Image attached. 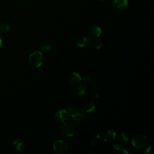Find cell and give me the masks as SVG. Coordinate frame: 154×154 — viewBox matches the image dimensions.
<instances>
[{
	"mask_svg": "<svg viewBox=\"0 0 154 154\" xmlns=\"http://www.w3.org/2000/svg\"><path fill=\"white\" fill-rule=\"evenodd\" d=\"M43 54L42 52L35 51L32 52L29 56V61L31 65L35 68L41 66L43 63Z\"/></svg>",
	"mask_w": 154,
	"mask_h": 154,
	"instance_id": "1",
	"label": "cell"
},
{
	"mask_svg": "<svg viewBox=\"0 0 154 154\" xmlns=\"http://www.w3.org/2000/svg\"><path fill=\"white\" fill-rule=\"evenodd\" d=\"M131 144L136 148H141L147 144V139L145 135L138 134L132 138Z\"/></svg>",
	"mask_w": 154,
	"mask_h": 154,
	"instance_id": "2",
	"label": "cell"
},
{
	"mask_svg": "<svg viewBox=\"0 0 154 154\" xmlns=\"http://www.w3.org/2000/svg\"><path fill=\"white\" fill-rule=\"evenodd\" d=\"M54 150L58 153H66L69 150L68 143L64 141L59 140L54 143L53 144Z\"/></svg>",
	"mask_w": 154,
	"mask_h": 154,
	"instance_id": "3",
	"label": "cell"
},
{
	"mask_svg": "<svg viewBox=\"0 0 154 154\" xmlns=\"http://www.w3.org/2000/svg\"><path fill=\"white\" fill-rule=\"evenodd\" d=\"M61 134L65 137H71L75 134V128L70 123H64L60 129Z\"/></svg>",
	"mask_w": 154,
	"mask_h": 154,
	"instance_id": "4",
	"label": "cell"
},
{
	"mask_svg": "<svg viewBox=\"0 0 154 154\" xmlns=\"http://www.w3.org/2000/svg\"><path fill=\"white\" fill-rule=\"evenodd\" d=\"M84 114L83 111L78 108H74L72 112L70 114V117L72 118V121L74 123H78L84 118Z\"/></svg>",
	"mask_w": 154,
	"mask_h": 154,
	"instance_id": "5",
	"label": "cell"
},
{
	"mask_svg": "<svg viewBox=\"0 0 154 154\" xmlns=\"http://www.w3.org/2000/svg\"><path fill=\"white\" fill-rule=\"evenodd\" d=\"M70 117V114L67 109H60L57 111L55 114V119L60 122L63 123L69 120Z\"/></svg>",
	"mask_w": 154,
	"mask_h": 154,
	"instance_id": "6",
	"label": "cell"
},
{
	"mask_svg": "<svg viewBox=\"0 0 154 154\" xmlns=\"http://www.w3.org/2000/svg\"><path fill=\"white\" fill-rule=\"evenodd\" d=\"M103 139L105 142H111L117 137L116 132L113 130H107L103 134Z\"/></svg>",
	"mask_w": 154,
	"mask_h": 154,
	"instance_id": "7",
	"label": "cell"
},
{
	"mask_svg": "<svg viewBox=\"0 0 154 154\" xmlns=\"http://www.w3.org/2000/svg\"><path fill=\"white\" fill-rule=\"evenodd\" d=\"M112 149H113L114 150L119 151V152H122L123 153H125L127 154L129 153H134L135 151L134 150L129 146H126V147H122L120 145H119V144H114L112 146Z\"/></svg>",
	"mask_w": 154,
	"mask_h": 154,
	"instance_id": "8",
	"label": "cell"
},
{
	"mask_svg": "<svg viewBox=\"0 0 154 154\" xmlns=\"http://www.w3.org/2000/svg\"><path fill=\"white\" fill-rule=\"evenodd\" d=\"M112 5L116 8L124 10L128 6V0H112Z\"/></svg>",
	"mask_w": 154,
	"mask_h": 154,
	"instance_id": "9",
	"label": "cell"
},
{
	"mask_svg": "<svg viewBox=\"0 0 154 154\" xmlns=\"http://www.w3.org/2000/svg\"><path fill=\"white\" fill-rule=\"evenodd\" d=\"M68 81L72 84H75L81 81V75L76 72L70 73L68 76Z\"/></svg>",
	"mask_w": 154,
	"mask_h": 154,
	"instance_id": "10",
	"label": "cell"
},
{
	"mask_svg": "<svg viewBox=\"0 0 154 154\" xmlns=\"http://www.w3.org/2000/svg\"><path fill=\"white\" fill-rule=\"evenodd\" d=\"M101 33H102V29L99 25H93L90 28L89 34L91 37L94 38H98L101 34Z\"/></svg>",
	"mask_w": 154,
	"mask_h": 154,
	"instance_id": "11",
	"label": "cell"
},
{
	"mask_svg": "<svg viewBox=\"0 0 154 154\" xmlns=\"http://www.w3.org/2000/svg\"><path fill=\"white\" fill-rule=\"evenodd\" d=\"M13 147L18 152H22L26 147L25 143L22 139H16L13 143Z\"/></svg>",
	"mask_w": 154,
	"mask_h": 154,
	"instance_id": "12",
	"label": "cell"
},
{
	"mask_svg": "<svg viewBox=\"0 0 154 154\" xmlns=\"http://www.w3.org/2000/svg\"><path fill=\"white\" fill-rule=\"evenodd\" d=\"M90 44V40L88 37L83 35L80 37L76 41V45L79 47L84 48L88 46Z\"/></svg>",
	"mask_w": 154,
	"mask_h": 154,
	"instance_id": "13",
	"label": "cell"
},
{
	"mask_svg": "<svg viewBox=\"0 0 154 154\" xmlns=\"http://www.w3.org/2000/svg\"><path fill=\"white\" fill-rule=\"evenodd\" d=\"M84 108L86 112L87 113L92 112L95 109L94 102H93V101L87 102L84 105Z\"/></svg>",
	"mask_w": 154,
	"mask_h": 154,
	"instance_id": "14",
	"label": "cell"
},
{
	"mask_svg": "<svg viewBox=\"0 0 154 154\" xmlns=\"http://www.w3.org/2000/svg\"><path fill=\"white\" fill-rule=\"evenodd\" d=\"M10 25L5 22H0V34H4L10 31Z\"/></svg>",
	"mask_w": 154,
	"mask_h": 154,
	"instance_id": "15",
	"label": "cell"
},
{
	"mask_svg": "<svg viewBox=\"0 0 154 154\" xmlns=\"http://www.w3.org/2000/svg\"><path fill=\"white\" fill-rule=\"evenodd\" d=\"M119 141L123 143V144H128L129 141V135L125 132H123L122 133H121V134H120L119 137Z\"/></svg>",
	"mask_w": 154,
	"mask_h": 154,
	"instance_id": "16",
	"label": "cell"
},
{
	"mask_svg": "<svg viewBox=\"0 0 154 154\" xmlns=\"http://www.w3.org/2000/svg\"><path fill=\"white\" fill-rule=\"evenodd\" d=\"M87 91V87L85 84H79L76 87V92L78 95H83Z\"/></svg>",
	"mask_w": 154,
	"mask_h": 154,
	"instance_id": "17",
	"label": "cell"
},
{
	"mask_svg": "<svg viewBox=\"0 0 154 154\" xmlns=\"http://www.w3.org/2000/svg\"><path fill=\"white\" fill-rule=\"evenodd\" d=\"M40 49L42 51H45V52H48L51 50L52 49V46L50 43L48 42H43L40 45Z\"/></svg>",
	"mask_w": 154,
	"mask_h": 154,
	"instance_id": "18",
	"label": "cell"
},
{
	"mask_svg": "<svg viewBox=\"0 0 154 154\" xmlns=\"http://www.w3.org/2000/svg\"><path fill=\"white\" fill-rule=\"evenodd\" d=\"M100 135L99 134H94L90 138V144L92 146H94L99 141Z\"/></svg>",
	"mask_w": 154,
	"mask_h": 154,
	"instance_id": "19",
	"label": "cell"
},
{
	"mask_svg": "<svg viewBox=\"0 0 154 154\" xmlns=\"http://www.w3.org/2000/svg\"><path fill=\"white\" fill-rule=\"evenodd\" d=\"M93 47L96 49H100L102 47V42L97 38H96L93 42Z\"/></svg>",
	"mask_w": 154,
	"mask_h": 154,
	"instance_id": "20",
	"label": "cell"
},
{
	"mask_svg": "<svg viewBox=\"0 0 154 154\" xmlns=\"http://www.w3.org/2000/svg\"><path fill=\"white\" fill-rule=\"evenodd\" d=\"M81 81L85 82H90L91 81V78L89 75L81 76Z\"/></svg>",
	"mask_w": 154,
	"mask_h": 154,
	"instance_id": "21",
	"label": "cell"
},
{
	"mask_svg": "<svg viewBox=\"0 0 154 154\" xmlns=\"http://www.w3.org/2000/svg\"><path fill=\"white\" fill-rule=\"evenodd\" d=\"M99 97H100V96H99V94H97V93L94 94L93 95V96H92V100H93V102H97L99 100Z\"/></svg>",
	"mask_w": 154,
	"mask_h": 154,
	"instance_id": "22",
	"label": "cell"
},
{
	"mask_svg": "<svg viewBox=\"0 0 154 154\" xmlns=\"http://www.w3.org/2000/svg\"><path fill=\"white\" fill-rule=\"evenodd\" d=\"M144 153H146V154H150V153H153L152 147H149L147 149H146V150L144 152Z\"/></svg>",
	"mask_w": 154,
	"mask_h": 154,
	"instance_id": "23",
	"label": "cell"
},
{
	"mask_svg": "<svg viewBox=\"0 0 154 154\" xmlns=\"http://www.w3.org/2000/svg\"><path fill=\"white\" fill-rule=\"evenodd\" d=\"M2 40L1 37H0V49H1V47H2Z\"/></svg>",
	"mask_w": 154,
	"mask_h": 154,
	"instance_id": "24",
	"label": "cell"
},
{
	"mask_svg": "<svg viewBox=\"0 0 154 154\" xmlns=\"http://www.w3.org/2000/svg\"><path fill=\"white\" fill-rule=\"evenodd\" d=\"M100 1H105V0H100Z\"/></svg>",
	"mask_w": 154,
	"mask_h": 154,
	"instance_id": "25",
	"label": "cell"
}]
</instances>
